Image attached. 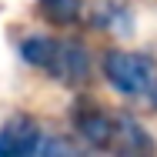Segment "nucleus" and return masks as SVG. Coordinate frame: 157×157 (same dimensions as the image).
Returning <instances> with one entry per match:
<instances>
[{"mask_svg": "<svg viewBox=\"0 0 157 157\" xmlns=\"http://www.w3.org/2000/svg\"><path fill=\"white\" fill-rule=\"evenodd\" d=\"M37 13L54 27L80 24V0H37Z\"/></svg>", "mask_w": 157, "mask_h": 157, "instance_id": "6", "label": "nucleus"}, {"mask_svg": "<svg viewBox=\"0 0 157 157\" xmlns=\"http://www.w3.org/2000/svg\"><path fill=\"white\" fill-rule=\"evenodd\" d=\"M100 74L121 97L157 110V60L151 54L110 47L100 60Z\"/></svg>", "mask_w": 157, "mask_h": 157, "instance_id": "3", "label": "nucleus"}, {"mask_svg": "<svg viewBox=\"0 0 157 157\" xmlns=\"http://www.w3.org/2000/svg\"><path fill=\"white\" fill-rule=\"evenodd\" d=\"M20 57L33 70L47 74L54 84L84 87L90 80V50L77 37H54V33H30L20 40Z\"/></svg>", "mask_w": 157, "mask_h": 157, "instance_id": "2", "label": "nucleus"}, {"mask_svg": "<svg viewBox=\"0 0 157 157\" xmlns=\"http://www.w3.org/2000/svg\"><path fill=\"white\" fill-rule=\"evenodd\" d=\"M44 147V130L27 114H13L0 127V157H30Z\"/></svg>", "mask_w": 157, "mask_h": 157, "instance_id": "4", "label": "nucleus"}, {"mask_svg": "<svg viewBox=\"0 0 157 157\" xmlns=\"http://www.w3.org/2000/svg\"><path fill=\"white\" fill-rule=\"evenodd\" d=\"M70 127H74V137L80 140V147H90L100 154L137 157L157 151L154 137L144 130L140 121H134L124 110L100 107L97 100H87V97H80L70 107Z\"/></svg>", "mask_w": 157, "mask_h": 157, "instance_id": "1", "label": "nucleus"}, {"mask_svg": "<svg viewBox=\"0 0 157 157\" xmlns=\"http://www.w3.org/2000/svg\"><path fill=\"white\" fill-rule=\"evenodd\" d=\"M80 24L97 30H130V7L124 0H80Z\"/></svg>", "mask_w": 157, "mask_h": 157, "instance_id": "5", "label": "nucleus"}]
</instances>
